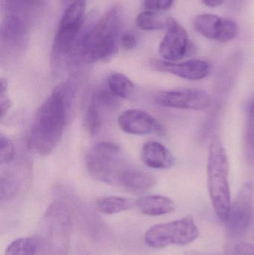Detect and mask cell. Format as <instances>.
<instances>
[{"label":"cell","instance_id":"obj_1","mask_svg":"<svg viewBox=\"0 0 254 255\" xmlns=\"http://www.w3.org/2000/svg\"><path fill=\"white\" fill-rule=\"evenodd\" d=\"M72 95L73 88L68 81L55 88L39 108L28 138V147L36 154L49 155L59 143Z\"/></svg>","mask_w":254,"mask_h":255},{"label":"cell","instance_id":"obj_2","mask_svg":"<svg viewBox=\"0 0 254 255\" xmlns=\"http://www.w3.org/2000/svg\"><path fill=\"white\" fill-rule=\"evenodd\" d=\"M122 28V11L112 7L98 20L84 25L78 56L82 62L92 64L104 61L117 51Z\"/></svg>","mask_w":254,"mask_h":255},{"label":"cell","instance_id":"obj_3","mask_svg":"<svg viewBox=\"0 0 254 255\" xmlns=\"http://www.w3.org/2000/svg\"><path fill=\"white\" fill-rule=\"evenodd\" d=\"M207 188L216 215L225 223L231 209L229 160L219 136H213L208 148Z\"/></svg>","mask_w":254,"mask_h":255},{"label":"cell","instance_id":"obj_4","mask_svg":"<svg viewBox=\"0 0 254 255\" xmlns=\"http://www.w3.org/2000/svg\"><path fill=\"white\" fill-rule=\"evenodd\" d=\"M85 0H76L64 12L52 45V64L55 68L70 64L77 56L85 23Z\"/></svg>","mask_w":254,"mask_h":255},{"label":"cell","instance_id":"obj_5","mask_svg":"<svg viewBox=\"0 0 254 255\" xmlns=\"http://www.w3.org/2000/svg\"><path fill=\"white\" fill-rule=\"evenodd\" d=\"M73 215L68 205L57 201L46 209L40 226V255H68Z\"/></svg>","mask_w":254,"mask_h":255},{"label":"cell","instance_id":"obj_6","mask_svg":"<svg viewBox=\"0 0 254 255\" xmlns=\"http://www.w3.org/2000/svg\"><path fill=\"white\" fill-rule=\"evenodd\" d=\"M199 235V229L192 217H186L152 226L146 232L145 242L152 248L163 249L171 245H187L198 239Z\"/></svg>","mask_w":254,"mask_h":255},{"label":"cell","instance_id":"obj_7","mask_svg":"<svg viewBox=\"0 0 254 255\" xmlns=\"http://www.w3.org/2000/svg\"><path fill=\"white\" fill-rule=\"evenodd\" d=\"M120 153V148L114 142L102 141L95 144L86 154L88 173L96 181L111 184Z\"/></svg>","mask_w":254,"mask_h":255},{"label":"cell","instance_id":"obj_8","mask_svg":"<svg viewBox=\"0 0 254 255\" xmlns=\"http://www.w3.org/2000/svg\"><path fill=\"white\" fill-rule=\"evenodd\" d=\"M254 186L247 181L240 188L235 200L231 204L228 218L225 222L227 234L232 239L246 235L250 226L253 210Z\"/></svg>","mask_w":254,"mask_h":255},{"label":"cell","instance_id":"obj_9","mask_svg":"<svg viewBox=\"0 0 254 255\" xmlns=\"http://www.w3.org/2000/svg\"><path fill=\"white\" fill-rule=\"evenodd\" d=\"M167 34L161 40L159 53L164 61L178 62L193 52L186 30L173 17H168Z\"/></svg>","mask_w":254,"mask_h":255},{"label":"cell","instance_id":"obj_10","mask_svg":"<svg viewBox=\"0 0 254 255\" xmlns=\"http://www.w3.org/2000/svg\"><path fill=\"white\" fill-rule=\"evenodd\" d=\"M155 102L169 109L199 111L209 109L212 98L203 90L180 88L158 93L155 96Z\"/></svg>","mask_w":254,"mask_h":255},{"label":"cell","instance_id":"obj_11","mask_svg":"<svg viewBox=\"0 0 254 255\" xmlns=\"http://www.w3.org/2000/svg\"><path fill=\"white\" fill-rule=\"evenodd\" d=\"M152 67L163 73H168L181 79L189 81H199L210 76L211 64L204 60L193 59L183 62H171L164 60H154Z\"/></svg>","mask_w":254,"mask_h":255},{"label":"cell","instance_id":"obj_12","mask_svg":"<svg viewBox=\"0 0 254 255\" xmlns=\"http://www.w3.org/2000/svg\"><path fill=\"white\" fill-rule=\"evenodd\" d=\"M118 125L125 133L146 135L162 133L163 127L153 116L143 110L128 109L118 117Z\"/></svg>","mask_w":254,"mask_h":255},{"label":"cell","instance_id":"obj_13","mask_svg":"<svg viewBox=\"0 0 254 255\" xmlns=\"http://www.w3.org/2000/svg\"><path fill=\"white\" fill-rule=\"evenodd\" d=\"M28 31L24 22L16 15H9L1 25V45L8 49L19 50L25 46Z\"/></svg>","mask_w":254,"mask_h":255},{"label":"cell","instance_id":"obj_14","mask_svg":"<svg viewBox=\"0 0 254 255\" xmlns=\"http://www.w3.org/2000/svg\"><path fill=\"white\" fill-rule=\"evenodd\" d=\"M141 158L146 166L152 169H168L174 163L171 151L164 144L154 140L148 141L143 145Z\"/></svg>","mask_w":254,"mask_h":255},{"label":"cell","instance_id":"obj_15","mask_svg":"<svg viewBox=\"0 0 254 255\" xmlns=\"http://www.w3.org/2000/svg\"><path fill=\"white\" fill-rule=\"evenodd\" d=\"M135 204L143 214L151 217L166 215L175 210V204L172 199L161 195L143 196L137 199Z\"/></svg>","mask_w":254,"mask_h":255},{"label":"cell","instance_id":"obj_16","mask_svg":"<svg viewBox=\"0 0 254 255\" xmlns=\"http://www.w3.org/2000/svg\"><path fill=\"white\" fill-rule=\"evenodd\" d=\"M117 181L122 187L134 191L149 190L157 183L153 175L140 170L121 171L118 173Z\"/></svg>","mask_w":254,"mask_h":255},{"label":"cell","instance_id":"obj_17","mask_svg":"<svg viewBox=\"0 0 254 255\" xmlns=\"http://www.w3.org/2000/svg\"><path fill=\"white\" fill-rule=\"evenodd\" d=\"M225 18L212 13H201L195 16L193 27L195 31L210 40L219 42L223 29Z\"/></svg>","mask_w":254,"mask_h":255},{"label":"cell","instance_id":"obj_18","mask_svg":"<svg viewBox=\"0 0 254 255\" xmlns=\"http://www.w3.org/2000/svg\"><path fill=\"white\" fill-rule=\"evenodd\" d=\"M134 205V202L132 200L122 196H103L96 201V207L98 211L107 215L128 211Z\"/></svg>","mask_w":254,"mask_h":255},{"label":"cell","instance_id":"obj_19","mask_svg":"<svg viewBox=\"0 0 254 255\" xmlns=\"http://www.w3.org/2000/svg\"><path fill=\"white\" fill-rule=\"evenodd\" d=\"M168 17L157 11L146 10L139 13L136 23L143 31H160L167 29Z\"/></svg>","mask_w":254,"mask_h":255},{"label":"cell","instance_id":"obj_20","mask_svg":"<svg viewBox=\"0 0 254 255\" xmlns=\"http://www.w3.org/2000/svg\"><path fill=\"white\" fill-rule=\"evenodd\" d=\"M109 90L119 99H128L134 92L132 81L122 73H113L107 79Z\"/></svg>","mask_w":254,"mask_h":255},{"label":"cell","instance_id":"obj_21","mask_svg":"<svg viewBox=\"0 0 254 255\" xmlns=\"http://www.w3.org/2000/svg\"><path fill=\"white\" fill-rule=\"evenodd\" d=\"M40 251L38 238H22L10 243L5 250V255H36Z\"/></svg>","mask_w":254,"mask_h":255},{"label":"cell","instance_id":"obj_22","mask_svg":"<svg viewBox=\"0 0 254 255\" xmlns=\"http://www.w3.org/2000/svg\"><path fill=\"white\" fill-rule=\"evenodd\" d=\"M19 183L10 174L2 175L0 181V201L1 203L13 199L19 192Z\"/></svg>","mask_w":254,"mask_h":255},{"label":"cell","instance_id":"obj_23","mask_svg":"<svg viewBox=\"0 0 254 255\" xmlns=\"http://www.w3.org/2000/svg\"><path fill=\"white\" fill-rule=\"evenodd\" d=\"M84 127L91 136L96 134L101 128V118L98 108L91 104L88 107L84 119Z\"/></svg>","mask_w":254,"mask_h":255},{"label":"cell","instance_id":"obj_24","mask_svg":"<svg viewBox=\"0 0 254 255\" xmlns=\"http://www.w3.org/2000/svg\"><path fill=\"white\" fill-rule=\"evenodd\" d=\"M92 104L98 109H114L119 106V98L110 90H100L94 94Z\"/></svg>","mask_w":254,"mask_h":255},{"label":"cell","instance_id":"obj_25","mask_svg":"<svg viewBox=\"0 0 254 255\" xmlns=\"http://www.w3.org/2000/svg\"><path fill=\"white\" fill-rule=\"evenodd\" d=\"M16 156V148L13 141L1 134L0 136V163L7 164L13 161Z\"/></svg>","mask_w":254,"mask_h":255},{"label":"cell","instance_id":"obj_26","mask_svg":"<svg viewBox=\"0 0 254 255\" xmlns=\"http://www.w3.org/2000/svg\"><path fill=\"white\" fill-rule=\"evenodd\" d=\"M246 141L249 151L254 157V100L249 105L247 111Z\"/></svg>","mask_w":254,"mask_h":255},{"label":"cell","instance_id":"obj_27","mask_svg":"<svg viewBox=\"0 0 254 255\" xmlns=\"http://www.w3.org/2000/svg\"><path fill=\"white\" fill-rule=\"evenodd\" d=\"M11 106V101L7 96V79L1 77L0 79V111L1 120L7 115Z\"/></svg>","mask_w":254,"mask_h":255},{"label":"cell","instance_id":"obj_28","mask_svg":"<svg viewBox=\"0 0 254 255\" xmlns=\"http://www.w3.org/2000/svg\"><path fill=\"white\" fill-rule=\"evenodd\" d=\"M174 0H144V5L152 11H165L172 7Z\"/></svg>","mask_w":254,"mask_h":255},{"label":"cell","instance_id":"obj_29","mask_svg":"<svg viewBox=\"0 0 254 255\" xmlns=\"http://www.w3.org/2000/svg\"><path fill=\"white\" fill-rule=\"evenodd\" d=\"M122 47L127 50L134 49L137 46V42L135 36L132 34H125L121 38Z\"/></svg>","mask_w":254,"mask_h":255},{"label":"cell","instance_id":"obj_30","mask_svg":"<svg viewBox=\"0 0 254 255\" xmlns=\"http://www.w3.org/2000/svg\"><path fill=\"white\" fill-rule=\"evenodd\" d=\"M236 251L240 255H254V245L247 243H240L235 247Z\"/></svg>","mask_w":254,"mask_h":255},{"label":"cell","instance_id":"obj_31","mask_svg":"<svg viewBox=\"0 0 254 255\" xmlns=\"http://www.w3.org/2000/svg\"><path fill=\"white\" fill-rule=\"evenodd\" d=\"M203 4H205L207 7H216L223 4L225 0H201Z\"/></svg>","mask_w":254,"mask_h":255},{"label":"cell","instance_id":"obj_32","mask_svg":"<svg viewBox=\"0 0 254 255\" xmlns=\"http://www.w3.org/2000/svg\"><path fill=\"white\" fill-rule=\"evenodd\" d=\"M18 3H22L25 4H33L40 1V0H13Z\"/></svg>","mask_w":254,"mask_h":255},{"label":"cell","instance_id":"obj_33","mask_svg":"<svg viewBox=\"0 0 254 255\" xmlns=\"http://www.w3.org/2000/svg\"><path fill=\"white\" fill-rule=\"evenodd\" d=\"M224 255H240L238 254L237 251H236L235 249L234 250H232L231 248L228 249L225 251V254Z\"/></svg>","mask_w":254,"mask_h":255},{"label":"cell","instance_id":"obj_34","mask_svg":"<svg viewBox=\"0 0 254 255\" xmlns=\"http://www.w3.org/2000/svg\"><path fill=\"white\" fill-rule=\"evenodd\" d=\"M207 255L201 254V253H195V252H191V253H188L187 255Z\"/></svg>","mask_w":254,"mask_h":255},{"label":"cell","instance_id":"obj_35","mask_svg":"<svg viewBox=\"0 0 254 255\" xmlns=\"http://www.w3.org/2000/svg\"><path fill=\"white\" fill-rule=\"evenodd\" d=\"M76 1V0H62V2L65 3V4H67V3L71 2V1H72V3H73V1Z\"/></svg>","mask_w":254,"mask_h":255}]
</instances>
